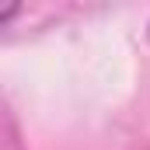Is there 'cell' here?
<instances>
[{
    "instance_id": "6da1fadb",
    "label": "cell",
    "mask_w": 150,
    "mask_h": 150,
    "mask_svg": "<svg viewBox=\"0 0 150 150\" xmlns=\"http://www.w3.org/2000/svg\"><path fill=\"white\" fill-rule=\"evenodd\" d=\"M14 14H18V4H11V7H4V11H0V25H7V21H11Z\"/></svg>"
}]
</instances>
